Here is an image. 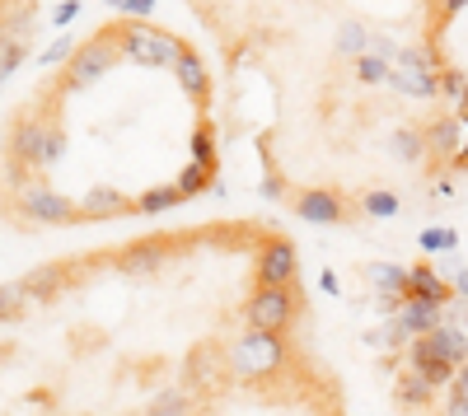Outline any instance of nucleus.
Returning <instances> with one entry per match:
<instances>
[{"instance_id":"1","label":"nucleus","mask_w":468,"mask_h":416,"mask_svg":"<svg viewBox=\"0 0 468 416\" xmlns=\"http://www.w3.org/2000/svg\"><path fill=\"white\" fill-rule=\"evenodd\" d=\"M5 416H356L300 243L267 216L38 262L0 299Z\"/></svg>"},{"instance_id":"2","label":"nucleus","mask_w":468,"mask_h":416,"mask_svg":"<svg viewBox=\"0 0 468 416\" xmlns=\"http://www.w3.org/2000/svg\"><path fill=\"white\" fill-rule=\"evenodd\" d=\"M216 48L225 141L310 225L431 211L468 182V0H183Z\"/></svg>"},{"instance_id":"3","label":"nucleus","mask_w":468,"mask_h":416,"mask_svg":"<svg viewBox=\"0 0 468 416\" xmlns=\"http://www.w3.org/2000/svg\"><path fill=\"white\" fill-rule=\"evenodd\" d=\"M220 164L216 66L159 19L112 14L10 103L0 211L19 235L146 220L206 197Z\"/></svg>"},{"instance_id":"4","label":"nucleus","mask_w":468,"mask_h":416,"mask_svg":"<svg viewBox=\"0 0 468 416\" xmlns=\"http://www.w3.org/2000/svg\"><path fill=\"white\" fill-rule=\"evenodd\" d=\"M356 305L389 416H468V271L431 258L365 262Z\"/></svg>"}]
</instances>
